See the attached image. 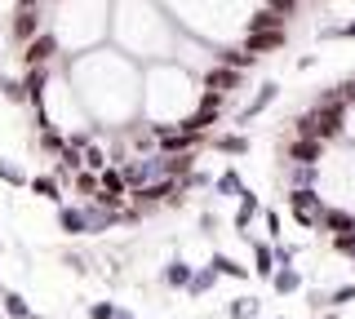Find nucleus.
I'll list each match as a JSON object with an SVG mask.
<instances>
[{"label": "nucleus", "mask_w": 355, "mask_h": 319, "mask_svg": "<svg viewBox=\"0 0 355 319\" xmlns=\"http://www.w3.org/2000/svg\"><path fill=\"white\" fill-rule=\"evenodd\" d=\"M271 280H275V289H280V293H293V289H297V284H302V280H297V271H293V266H284V271H275V275H271Z\"/></svg>", "instance_id": "nucleus-25"}, {"label": "nucleus", "mask_w": 355, "mask_h": 319, "mask_svg": "<svg viewBox=\"0 0 355 319\" xmlns=\"http://www.w3.org/2000/svg\"><path fill=\"white\" fill-rule=\"evenodd\" d=\"M266 9L280 14V18H288V14H297V0H266Z\"/></svg>", "instance_id": "nucleus-29"}, {"label": "nucleus", "mask_w": 355, "mask_h": 319, "mask_svg": "<svg viewBox=\"0 0 355 319\" xmlns=\"http://www.w3.org/2000/svg\"><path fill=\"white\" fill-rule=\"evenodd\" d=\"M147 129H151V138L160 142V156H196L209 138V134H191V129H182V125H147Z\"/></svg>", "instance_id": "nucleus-2"}, {"label": "nucleus", "mask_w": 355, "mask_h": 319, "mask_svg": "<svg viewBox=\"0 0 355 319\" xmlns=\"http://www.w3.org/2000/svg\"><path fill=\"white\" fill-rule=\"evenodd\" d=\"M71 186L80 195H94L98 191V173H89V169H80V173H71Z\"/></svg>", "instance_id": "nucleus-23"}, {"label": "nucleus", "mask_w": 355, "mask_h": 319, "mask_svg": "<svg viewBox=\"0 0 355 319\" xmlns=\"http://www.w3.org/2000/svg\"><path fill=\"white\" fill-rule=\"evenodd\" d=\"M315 173H320V169H302V164H297V173H293V186H315Z\"/></svg>", "instance_id": "nucleus-31"}, {"label": "nucleus", "mask_w": 355, "mask_h": 319, "mask_svg": "<svg viewBox=\"0 0 355 319\" xmlns=\"http://www.w3.org/2000/svg\"><path fill=\"white\" fill-rule=\"evenodd\" d=\"M218 62H222V67H231V71H244V67H253V53H244V49H222Z\"/></svg>", "instance_id": "nucleus-19"}, {"label": "nucleus", "mask_w": 355, "mask_h": 319, "mask_svg": "<svg viewBox=\"0 0 355 319\" xmlns=\"http://www.w3.org/2000/svg\"><path fill=\"white\" fill-rule=\"evenodd\" d=\"M236 195H240V208H236V230H240L244 239H249V222L262 213V200H258V191H249V186H240Z\"/></svg>", "instance_id": "nucleus-7"}, {"label": "nucleus", "mask_w": 355, "mask_h": 319, "mask_svg": "<svg viewBox=\"0 0 355 319\" xmlns=\"http://www.w3.org/2000/svg\"><path fill=\"white\" fill-rule=\"evenodd\" d=\"M262 226H266V230H271V235H275V239H280V235H284V222H280V213H275V208H266V213H262Z\"/></svg>", "instance_id": "nucleus-28"}, {"label": "nucleus", "mask_w": 355, "mask_h": 319, "mask_svg": "<svg viewBox=\"0 0 355 319\" xmlns=\"http://www.w3.org/2000/svg\"><path fill=\"white\" fill-rule=\"evenodd\" d=\"M0 89H5L9 102H27V98H22V84H18V80H9V75H0Z\"/></svg>", "instance_id": "nucleus-27"}, {"label": "nucleus", "mask_w": 355, "mask_h": 319, "mask_svg": "<svg viewBox=\"0 0 355 319\" xmlns=\"http://www.w3.org/2000/svg\"><path fill=\"white\" fill-rule=\"evenodd\" d=\"M58 230L62 235H89V217L80 204H58Z\"/></svg>", "instance_id": "nucleus-8"}, {"label": "nucleus", "mask_w": 355, "mask_h": 319, "mask_svg": "<svg viewBox=\"0 0 355 319\" xmlns=\"http://www.w3.org/2000/svg\"><path fill=\"white\" fill-rule=\"evenodd\" d=\"M31 36H40V9H18L14 14V40L27 45Z\"/></svg>", "instance_id": "nucleus-12"}, {"label": "nucleus", "mask_w": 355, "mask_h": 319, "mask_svg": "<svg viewBox=\"0 0 355 319\" xmlns=\"http://www.w3.org/2000/svg\"><path fill=\"white\" fill-rule=\"evenodd\" d=\"M236 84H240V71H231V67H214V71L205 75V89H214V93H222V98L236 89Z\"/></svg>", "instance_id": "nucleus-14"}, {"label": "nucleus", "mask_w": 355, "mask_h": 319, "mask_svg": "<svg viewBox=\"0 0 355 319\" xmlns=\"http://www.w3.org/2000/svg\"><path fill=\"white\" fill-rule=\"evenodd\" d=\"M284 156L293 160V164H302V169H320V160H324V142H315V138H293Z\"/></svg>", "instance_id": "nucleus-5"}, {"label": "nucleus", "mask_w": 355, "mask_h": 319, "mask_svg": "<svg viewBox=\"0 0 355 319\" xmlns=\"http://www.w3.org/2000/svg\"><path fill=\"white\" fill-rule=\"evenodd\" d=\"M116 319H129V315H116Z\"/></svg>", "instance_id": "nucleus-35"}, {"label": "nucleus", "mask_w": 355, "mask_h": 319, "mask_svg": "<svg viewBox=\"0 0 355 319\" xmlns=\"http://www.w3.org/2000/svg\"><path fill=\"white\" fill-rule=\"evenodd\" d=\"M324 36H347V40H355V23H347V27H338V31H324Z\"/></svg>", "instance_id": "nucleus-33"}, {"label": "nucleus", "mask_w": 355, "mask_h": 319, "mask_svg": "<svg viewBox=\"0 0 355 319\" xmlns=\"http://www.w3.org/2000/svg\"><path fill=\"white\" fill-rule=\"evenodd\" d=\"M214 280H218V275L214 271H191V280H187V289H191V293H205V289H214Z\"/></svg>", "instance_id": "nucleus-24"}, {"label": "nucleus", "mask_w": 355, "mask_h": 319, "mask_svg": "<svg viewBox=\"0 0 355 319\" xmlns=\"http://www.w3.org/2000/svg\"><path fill=\"white\" fill-rule=\"evenodd\" d=\"M338 98H342L347 107H355V80H342V84H338Z\"/></svg>", "instance_id": "nucleus-32"}, {"label": "nucleus", "mask_w": 355, "mask_h": 319, "mask_svg": "<svg viewBox=\"0 0 355 319\" xmlns=\"http://www.w3.org/2000/svg\"><path fill=\"white\" fill-rule=\"evenodd\" d=\"M275 98H280V84H275V80H266V84H258V93H253V102H249V107H240L236 125H244V129H249V120H258V116L266 111V107L275 102Z\"/></svg>", "instance_id": "nucleus-6"}, {"label": "nucleus", "mask_w": 355, "mask_h": 319, "mask_svg": "<svg viewBox=\"0 0 355 319\" xmlns=\"http://www.w3.org/2000/svg\"><path fill=\"white\" fill-rule=\"evenodd\" d=\"M40 147L49 151V156H58V151L67 147V138H62V134H58L53 125H40Z\"/></svg>", "instance_id": "nucleus-21"}, {"label": "nucleus", "mask_w": 355, "mask_h": 319, "mask_svg": "<svg viewBox=\"0 0 355 319\" xmlns=\"http://www.w3.org/2000/svg\"><path fill=\"white\" fill-rule=\"evenodd\" d=\"M240 186H244V182H240V173H236V169H227V173H218V178L209 182V191H214V195H236Z\"/></svg>", "instance_id": "nucleus-16"}, {"label": "nucleus", "mask_w": 355, "mask_h": 319, "mask_svg": "<svg viewBox=\"0 0 355 319\" xmlns=\"http://www.w3.org/2000/svg\"><path fill=\"white\" fill-rule=\"evenodd\" d=\"M53 53H58V40H53L49 31H40V36H31L27 45H22V67H49Z\"/></svg>", "instance_id": "nucleus-4"}, {"label": "nucleus", "mask_w": 355, "mask_h": 319, "mask_svg": "<svg viewBox=\"0 0 355 319\" xmlns=\"http://www.w3.org/2000/svg\"><path fill=\"white\" fill-rule=\"evenodd\" d=\"M205 142L218 151V156H249V138L244 134H209Z\"/></svg>", "instance_id": "nucleus-11"}, {"label": "nucleus", "mask_w": 355, "mask_h": 319, "mask_svg": "<svg viewBox=\"0 0 355 319\" xmlns=\"http://www.w3.org/2000/svg\"><path fill=\"white\" fill-rule=\"evenodd\" d=\"M209 271H214V275H236V280H244V266H240V262H231L227 253H218V257L209 262Z\"/></svg>", "instance_id": "nucleus-22"}, {"label": "nucleus", "mask_w": 355, "mask_h": 319, "mask_svg": "<svg viewBox=\"0 0 355 319\" xmlns=\"http://www.w3.org/2000/svg\"><path fill=\"white\" fill-rule=\"evenodd\" d=\"M253 262H258L253 271H258L262 280H271V275H275V257H271V248H266V244H253Z\"/></svg>", "instance_id": "nucleus-20"}, {"label": "nucleus", "mask_w": 355, "mask_h": 319, "mask_svg": "<svg viewBox=\"0 0 355 319\" xmlns=\"http://www.w3.org/2000/svg\"><path fill=\"white\" fill-rule=\"evenodd\" d=\"M284 31H244V49L249 53H266V49H280L284 45Z\"/></svg>", "instance_id": "nucleus-13"}, {"label": "nucleus", "mask_w": 355, "mask_h": 319, "mask_svg": "<svg viewBox=\"0 0 355 319\" xmlns=\"http://www.w3.org/2000/svg\"><path fill=\"white\" fill-rule=\"evenodd\" d=\"M5 306H9V315H18V319H31V315H27V306H22V297H18V293H5Z\"/></svg>", "instance_id": "nucleus-30"}, {"label": "nucleus", "mask_w": 355, "mask_h": 319, "mask_svg": "<svg viewBox=\"0 0 355 319\" xmlns=\"http://www.w3.org/2000/svg\"><path fill=\"white\" fill-rule=\"evenodd\" d=\"M44 0H18V9H40Z\"/></svg>", "instance_id": "nucleus-34"}, {"label": "nucleus", "mask_w": 355, "mask_h": 319, "mask_svg": "<svg viewBox=\"0 0 355 319\" xmlns=\"http://www.w3.org/2000/svg\"><path fill=\"white\" fill-rule=\"evenodd\" d=\"M249 31H284V18L271 14V9H258V14L249 18Z\"/></svg>", "instance_id": "nucleus-17"}, {"label": "nucleus", "mask_w": 355, "mask_h": 319, "mask_svg": "<svg viewBox=\"0 0 355 319\" xmlns=\"http://www.w3.org/2000/svg\"><path fill=\"white\" fill-rule=\"evenodd\" d=\"M107 164H111V160H107V151L98 147L94 138H89L85 147H80V169H89V173H98V169H107Z\"/></svg>", "instance_id": "nucleus-15"}, {"label": "nucleus", "mask_w": 355, "mask_h": 319, "mask_svg": "<svg viewBox=\"0 0 355 319\" xmlns=\"http://www.w3.org/2000/svg\"><path fill=\"white\" fill-rule=\"evenodd\" d=\"M27 191L36 195V200H49V204H62V182L53 178V173H36V178H27Z\"/></svg>", "instance_id": "nucleus-9"}, {"label": "nucleus", "mask_w": 355, "mask_h": 319, "mask_svg": "<svg viewBox=\"0 0 355 319\" xmlns=\"http://www.w3.org/2000/svg\"><path fill=\"white\" fill-rule=\"evenodd\" d=\"M164 280H169L173 289H178V284H187V280H191V266H187V262H173V266L164 271Z\"/></svg>", "instance_id": "nucleus-26"}, {"label": "nucleus", "mask_w": 355, "mask_h": 319, "mask_svg": "<svg viewBox=\"0 0 355 319\" xmlns=\"http://www.w3.org/2000/svg\"><path fill=\"white\" fill-rule=\"evenodd\" d=\"M288 213H293L302 226H315L320 213H324V200H320L315 186H293V191H288Z\"/></svg>", "instance_id": "nucleus-3"}, {"label": "nucleus", "mask_w": 355, "mask_h": 319, "mask_svg": "<svg viewBox=\"0 0 355 319\" xmlns=\"http://www.w3.org/2000/svg\"><path fill=\"white\" fill-rule=\"evenodd\" d=\"M347 111H351V107L338 98V89H329L315 107H311V111L297 116V138H315V142H333V138H342Z\"/></svg>", "instance_id": "nucleus-1"}, {"label": "nucleus", "mask_w": 355, "mask_h": 319, "mask_svg": "<svg viewBox=\"0 0 355 319\" xmlns=\"http://www.w3.org/2000/svg\"><path fill=\"white\" fill-rule=\"evenodd\" d=\"M320 230H329V235H342V230H355V213H347V208H333L324 204V213H320Z\"/></svg>", "instance_id": "nucleus-10"}, {"label": "nucleus", "mask_w": 355, "mask_h": 319, "mask_svg": "<svg viewBox=\"0 0 355 319\" xmlns=\"http://www.w3.org/2000/svg\"><path fill=\"white\" fill-rule=\"evenodd\" d=\"M0 182H5V186H14V191H22V186H27V173H22L14 160H5V156H0Z\"/></svg>", "instance_id": "nucleus-18"}]
</instances>
